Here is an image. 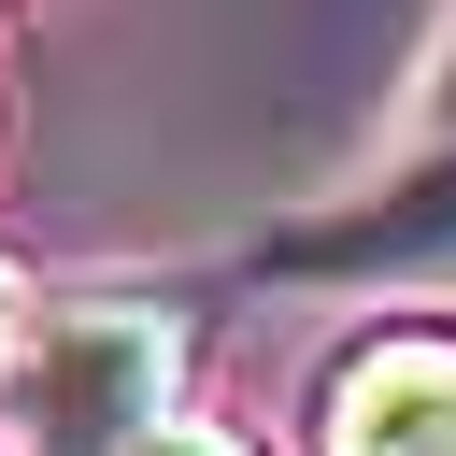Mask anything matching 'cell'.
I'll return each instance as SVG.
<instances>
[{"instance_id":"obj_1","label":"cell","mask_w":456,"mask_h":456,"mask_svg":"<svg viewBox=\"0 0 456 456\" xmlns=\"http://www.w3.org/2000/svg\"><path fill=\"white\" fill-rule=\"evenodd\" d=\"M171 413H185L171 299H43L0 328V428L28 456H142Z\"/></svg>"},{"instance_id":"obj_2","label":"cell","mask_w":456,"mask_h":456,"mask_svg":"<svg viewBox=\"0 0 456 456\" xmlns=\"http://www.w3.org/2000/svg\"><path fill=\"white\" fill-rule=\"evenodd\" d=\"M256 285H456V142H428V157H399L385 185H342L328 214H285V228H256V256H242Z\"/></svg>"},{"instance_id":"obj_3","label":"cell","mask_w":456,"mask_h":456,"mask_svg":"<svg viewBox=\"0 0 456 456\" xmlns=\"http://www.w3.org/2000/svg\"><path fill=\"white\" fill-rule=\"evenodd\" d=\"M299 456H456V328L442 314H370L314 370Z\"/></svg>"},{"instance_id":"obj_4","label":"cell","mask_w":456,"mask_h":456,"mask_svg":"<svg viewBox=\"0 0 456 456\" xmlns=\"http://www.w3.org/2000/svg\"><path fill=\"white\" fill-rule=\"evenodd\" d=\"M142 456H256V442H242V428H228V413H171V428H157V442H142Z\"/></svg>"},{"instance_id":"obj_5","label":"cell","mask_w":456,"mask_h":456,"mask_svg":"<svg viewBox=\"0 0 456 456\" xmlns=\"http://www.w3.org/2000/svg\"><path fill=\"white\" fill-rule=\"evenodd\" d=\"M413 114H428V142H456V28H442V57H428V100H413Z\"/></svg>"},{"instance_id":"obj_6","label":"cell","mask_w":456,"mask_h":456,"mask_svg":"<svg viewBox=\"0 0 456 456\" xmlns=\"http://www.w3.org/2000/svg\"><path fill=\"white\" fill-rule=\"evenodd\" d=\"M14 314H28V285H14V256H0V328H14Z\"/></svg>"}]
</instances>
